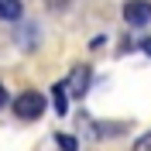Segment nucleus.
<instances>
[{"mask_svg": "<svg viewBox=\"0 0 151 151\" xmlns=\"http://www.w3.org/2000/svg\"><path fill=\"white\" fill-rule=\"evenodd\" d=\"M41 113H45V96L38 89H24L14 96V117L17 120H38Z\"/></svg>", "mask_w": 151, "mask_h": 151, "instance_id": "nucleus-1", "label": "nucleus"}, {"mask_svg": "<svg viewBox=\"0 0 151 151\" xmlns=\"http://www.w3.org/2000/svg\"><path fill=\"white\" fill-rule=\"evenodd\" d=\"M124 21H127L131 28L151 24V0H127V4H124Z\"/></svg>", "mask_w": 151, "mask_h": 151, "instance_id": "nucleus-2", "label": "nucleus"}, {"mask_svg": "<svg viewBox=\"0 0 151 151\" xmlns=\"http://www.w3.org/2000/svg\"><path fill=\"white\" fill-rule=\"evenodd\" d=\"M89 79H93V69L89 65H76L72 72H69V79H65V89H69V96H86L89 93Z\"/></svg>", "mask_w": 151, "mask_h": 151, "instance_id": "nucleus-3", "label": "nucleus"}, {"mask_svg": "<svg viewBox=\"0 0 151 151\" xmlns=\"http://www.w3.org/2000/svg\"><path fill=\"white\" fill-rule=\"evenodd\" d=\"M52 103H55V113H58V117L69 113V89H65V83H55V86H52Z\"/></svg>", "mask_w": 151, "mask_h": 151, "instance_id": "nucleus-4", "label": "nucleus"}, {"mask_svg": "<svg viewBox=\"0 0 151 151\" xmlns=\"http://www.w3.org/2000/svg\"><path fill=\"white\" fill-rule=\"evenodd\" d=\"M24 4L21 0H0V21H21Z\"/></svg>", "mask_w": 151, "mask_h": 151, "instance_id": "nucleus-5", "label": "nucleus"}, {"mask_svg": "<svg viewBox=\"0 0 151 151\" xmlns=\"http://www.w3.org/2000/svg\"><path fill=\"white\" fill-rule=\"evenodd\" d=\"M55 141H58L62 151H79V141H76L72 134H55Z\"/></svg>", "mask_w": 151, "mask_h": 151, "instance_id": "nucleus-6", "label": "nucleus"}, {"mask_svg": "<svg viewBox=\"0 0 151 151\" xmlns=\"http://www.w3.org/2000/svg\"><path fill=\"white\" fill-rule=\"evenodd\" d=\"M134 151H151V131H148V134H141V137L134 141Z\"/></svg>", "mask_w": 151, "mask_h": 151, "instance_id": "nucleus-7", "label": "nucleus"}, {"mask_svg": "<svg viewBox=\"0 0 151 151\" xmlns=\"http://www.w3.org/2000/svg\"><path fill=\"white\" fill-rule=\"evenodd\" d=\"M7 103V89H4V86H0V106Z\"/></svg>", "mask_w": 151, "mask_h": 151, "instance_id": "nucleus-8", "label": "nucleus"}, {"mask_svg": "<svg viewBox=\"0 0 151 151\" xmlns=\"http://www.w3.org/2000/svg\"><path fill=\"white\" fill-rule=\"evenodd\" d=\"M144 52H148V58H151V38H144Z\"/></svg>", "mask_w": 151, "mask_h": 151, "instance_id": "nucleus-9", "label": "nucleus"}]
</instances>
